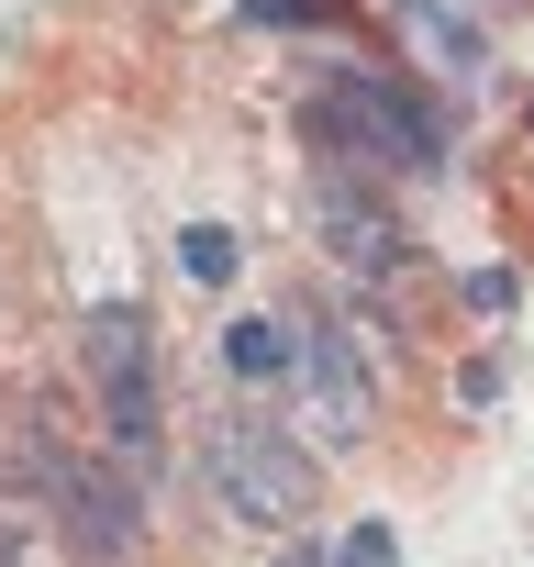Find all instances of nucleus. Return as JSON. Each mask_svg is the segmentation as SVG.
I'll return each mask as SVG.
<instances>
[{
	"label": "nucleus",
	"mask_w": 534,
	"mask_h": 567,
	"mask_svg": "<svg viewBox=\"0 0 534 567\" xmlns=\"http://www.w3.org/2000/svg\"><path fill=\"white\" fill-rule=\"evenodd\" d=\"M79 357H90V401H101V445L123 456V467H156V445H167V401H156V323L134 312V301H101L90 323H79Z\"/></svg>",
	"instance_id": "nucleus-1"
},
{
	"label": "nucleus",
	"mask_w": 534,
	"mask_h": 567,
	"mask_svg": "<svg viewBox=\"0 0 534 567\" xmlns=\"http://www.w3.org/2000/svg\"><path fill=\"white\" fill-rule=\"evenodd\" d=\"M312 134H335V145L368 156V167H445V145H456V123H445L434 101H412V90H390V79H368V68H346V79L312 101Z\"/></svg>",
	"instance_id": "nucleus-2"
},
{
	"label": "nucleus",
	"mask_w": 534,
	"mask_h": 567,
	"mask_svg": "<svg viewBox=\"0 0 534 567\" xmlns=\"http://www.w3.org/2000/svg\"><path fill=\"white\" fill-rule=\"evenodd\" d=\"M212 489H223L234 523H301L312 512V456L267 412H223L212 423Z\"/></svg>",
	"instance_id": "nucleus-3"
},
{
	"label": "nucleus",
	"mask_w": 534,
	"mask_h": 567,
	"mask_svg": "<svg viewBox=\"0 0 534 567\" xmlns=\"http://www.w3.org/2000/svg\"><path fill=\"white\" fill-rule=\"evenodd\" d=\"M45 478H57V523H68V545H79L90 567H123V556H134V489H123L112 467H68V456H57Z\"/></svg>",
	"instance_id": "nucleus-4"
},
{
	"label": "nucleus",
	"mask_w": 534,
	"mask_h": 567,
	"mask_svg": "<svg viewBox=\"0 0 534 567\" xmlns=\"http://www.w3.org/2000/svg\"><path fill=\"white\" fill-rule=\"evenodd\" d=\"M312 223H324V245H335L357 278H401V223H390L368 189H346V167L312 178Z\"/></svg>",
	"instance_id": "nucleus-5"
},
{
	"label": "nucleus",
	"mask_w": 534,
	"mask_h": 567,
	"mask_svg": "<svg viewBox=\"0 0 534 567\" xmlns=\"http://www.w3.org/2000/svg\"><path fill=\"white\" fill-rule=\"evenodd\" d=\"M301 368H312V412H324V434H335V445H357V434H368V412H379V379H368V357L346 346V323H312Z\"/></svg>",
	"instance_id": "nucleus-6"
},
{
	"label": "nucleus",
	"mask_w": 534,
	"mask_h": 567,
	"mask_svg": "<svg viewBox=\"0 0 534 567\" xmlns=\"http://www.w3.org/2000/svg\"><path fill=\"white\" fill-rule=\"evenodd\" d=\"M301 323H279V312H245V323H223V368L245 379V390H279L290 368H301Z\"/></svg>",
	"instance_id": "nucleus-7"
},
{
	"label": "nucleus",
	"mask_w": 534,
	"mask_h": 567,
	"mask_svg": "<svg viewBox=\"0 0 534 567\" xmlns=\"http://www.w3.org/2000/svg\"><path fill=\"white\" fill-rule=\"evenodd\" d=\"M401 23L423 34V56H434L445 79H479V68H490V45H479V23H468V12H445V0H401Z\"/></svg>",
	"instance_id": "nucleus-8"
},
{
	"label": "nucleus",
	"mask_w": 534,
	"mask_h": 567,
	"mask_svg": "<svg viewBox=\"0 0 534 567\" xmlns=\"http://www.w3.org/2000/svg\"><path fill=\"white\" fill-rule=\"evenodd\" d=\"M178 267L201 278V290H223V278H234V234H223V223H201V234H178Z\"/></svg>",
	"instance_id": "nucleus-9"
},
{
	"label": "nucleus",
	"mask_w": 534,
	"mask_h": 567,
	"mask_svg": "<svg viewBox=\"0 0 534 567\" xmlns=\"http://www.w3.org/2000/svg\"><path fill=\"white\" fill-rule=\"evenodd\" d=\"M468 312H490V323L512 312V267H479V278H468Z\"/></svg>",
	"instance_id": "nucleus-10"
},
{
	"label": "nucleus",
	"mask_w": 534,
	"mask_h": 567,
	"mask_svg": "<svg viewBox=\"0 0 534 567\" xmlns=\"http://www.w3.org/2000/svg\"><path fill=\"white\" fill-rule=\"evenodd\" d=\"M456 401H468V412H490V401H501V368H490V357H468V368H456Z\"/></svg>",
	"instance_id": "nucleus-11"
},
{
	"label": "nucleus",
	"mask_w": 534,
	"mask_h": 567,
	"mask_svg": "<svg viewBox=\"0 0 534 567\" xmlns=\"http://www.w3.org/2000/svg\"><path fill=\"white\" fill-rule=\"evenodd\" d=\"M335 567H390V534H379V523H357V534L335 545Z\"/></svg>",
	"instance_id": "nucleus-12"
},
{
	"label": "nucleus",
	"mask_w": 534,
	"mask_h": 567,
	"mask_svg": "<svg viewBox=\"0 0 534 567\" xmlns=\"http://www.w3.org/2000/svg\"><path fill=\"white\" fill-rule=\"evenodd\" d=\"M256 23H324V0H245Z\"/></svg>",
	"instance_id": "nucleus-13"
}]
</instances>
